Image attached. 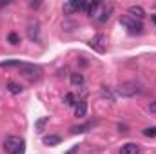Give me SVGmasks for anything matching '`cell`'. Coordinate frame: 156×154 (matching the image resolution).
<instances>
[{
    "label": "cell",
    "instance_id": "cell-1",
    "mask_svg": "<svg viewBox=\"0 0 156 154\" xmlns=\"http://www.w3.org/2000/svg\"><path fill=\"white\" fill-rule=\"evenodd\" d=\"M4 149L9 154H24L26 151V142L20 136H7L4 140Z\"/></svg>",
    "mask_w": 156,
    "mask_h": 154
},
{
    "label": "cell",
    "instance_id": "cell-2",
    "mask_svg": "<svg viewBox=\"0 0 156 154\" xmlns=\"http://www.w3.org/2000/svg\"><path fill=\"white\" fill-rule=\"evenodd\" d=\"M18 69H20L22 76L27 78L29 82H38L40 78H42V67L35 65V64H22Z\"/></svg>",
    "mask_w": 156,
    "mask_h": 154
},
{
    "label": "cell",
    "instance_id": "cell-3",
    "mask_svg": "<svg viewBox=\"0 0 156 154\" xmlns=\"http://www.w3.org/2000/svg\"><path fill=\"white\" fill-rule=\"evenodd\" d=\"M120 24H123L131 35H142L144 33V26L140 20L133 18V16H120Z\"/></svg>",
    "mask_w": 156,
    "mask_h": 154
},
{
    "label": "cell",
    "instance_id": "cell-4",
    "mask_svg": "<svg viewBox=\"0 0 156 154\" xmlns=\"http://www.w3.org/2000/svg\"><path fill=\"white\" fill-rule=\"evenodd\" d=\"M113 11H115V7H113V4H100V7H98V11L94 13V18H96V22H100V24H104V22H107V20L111 18V15H113Z\"/></svg>",
    "mask_w": 156,
    "mask_h": 154
},
{
    "label": "cell",
    "instance_id": "cell-5",
    "mask_svg": "<svg viewBox=\"0 0 156 154\" xmlns=\"http://www.w3.org/2000/svg\"><path fill=\"white\" fill-rule=\"evenodd\" d=\"M116 93L120 94V96L131 98V96H136V94L140 93V87H138L134 82H125V83H122V85L116 89Z\"/></svg>",
    "mask_w": 156,
    "mask_h": 154
},
{
    "label": "cell",
    "instance_id": "cell-6",
    "mask_svg": "<svg viewBox=\"0 0 156 154\" xmlns=\"http://www.w3.org/2000/svg\"><path fill=\"white\" fill-rule=\"evenodd\" d=\"M89 47H91L93 51L104 54V53H105V38H104V35H96V37H93V38L89 40Z\"/></svg>",
    "mask_w": 156,
    "mask_h": 154
},
{
    "label": "cell",
    "instance_id": "cell-7",
    "mask_svg": "<svg viewBox=\"0 0 156 154\" xmlns=\"http://www.w3.org/2000/svg\"><path fill=\"white\" fill-rule=\"evenodd\" d=\"M85 4L87 2H66L64 4V13L73 15V13H78V11H85Z\"/></svg>",
    "mask_w": 156,
    "mask_h": 154
},
{
    "label": "cell",
    "instance_id": "cell-8",
    "mask_svg": "<svg viewBox=\"0 0 156 154\" xmlns=\"http://www.w3.org/2000/svg\"><path fill=\"white\" fill-rule=\"evenodd\" d=\"M40 37V29H38V24L37 22H31L29 26H27V38L31 40V42H37Z\"/></svg>",
    "mask_w": 156,
    "mask_h": 154
},
{
    "label": "cell",
    "instance_id": "cell-9",
    "mask_svg": "<svg viewBox=\"0 0 156 154\" xmlns=\"http://www.w3.org/2000/svg\"><path fill=\"white\" fill-rule=\"evenodd\" d=\"M129 16H133L136 20H142V18H145V11H144L142 5H131L129 7Z\"/></svg>",
    "mask_w": 156,
    "mask_h": 154
},
{
    "label": "cell",
    "instance_id": "cell-10",
    "mask_svg": "<svg viewBox=\"0 0 156 154\" xmlns=\"http://www.w3.org/2000/svg\"><path fill=\"white\" fill-rule=\"evenodd\" d=\"M120 154H140V145L138 143H125L122 149H120Z\"/></svg>",
    "mask_w": 156,
    "mask_h": 154
},
{
    "label": "cell",
    "instance_id": "cell-11",
    "mask_svg": "<svg viewBox=\"0 0 156 154\" xmlns=\"http://www.w3.org/2000/svg\"><path fill=\"white\" fill-rule=\"evenodd\" d=\"M87 113V102L85 100H78V103L75 105V116L76 118H83Z\"/></svg>",
    "mask_w": 156,
    "mask_h": 154
},
{
    "label": "cell",
    "instance_id": "cell-12",
    "mask_svg": "<svg viewBox=\"0 0 156 154\" xmlns=\"http://www.w3.org/2000/svg\"><path fill=\"white\" fill-rule=\"evenodd\" d=\"M71 85H73V87H82V85H83V75L78 73V71L71 73Z\"/></svg>",
    "mask_w": 156,
    "mask_h": 154
},
{
    "label": "cell",
    "instance_id": "cell-13",
    "mask_svg": "<svg viewBox=\"0 0 156 154\" xmlns=\"http://www.w3.org/2000/svg\"><path fill=\"white\" fill-rule=\"evenodd\" d=\"M44 143L49 145V147H55L60 143V136H55V134H49V136H44Z\"/></svg>",
    "mask_w": 156,
    "mask_h": 154
},
{
    "label": "cell",
    "instance_id": "cell-14",
    "mask_svg": "<svg viewBox=\"0 0 156 154\" xmlns=\"http://www.w3.org/2000/svg\"><path fill=\"white\" fill-rule=\"evenodd\" d=\"M7 91L11 93V94H20L22 93V85H18L16 82H7Z\"/></svg>",
    "mask_w": 156,
    "mask_h": 154
},
{
    "label": "cell",
    "instance_id": "cell-15",
    "mask_svg": "<svg viewBox=\"0 0 156 154\" xmlns=\"http://www.w3.org/2000/svg\"><path fill=\"white\" fill-rule=\"evenodd\" d=\"M47 121H49V116H44V118H40L38 121H37V123H35V131H37V132H42V131H44V127H45V123H47Z\"/></svg>",
    "mask_w": 156,
    "mask_h": 154
},
{
    "label": "cell",
    "instance_id": "cell-16",
    "mask_svg": "<svg viewBox=\"0 0 156 154\" xmlns=\"http://www.w3.org/2000/svg\"><path fill=\"white\" fill-rule=\"evenodd\" d=\"M93 127V123L89 121V123H83V125H76V127H71V131L73 132H87L89 129Z\"/></svg>",
    "mask_w": 156,
    "mask_h": 154
},
{
    "label": "cell",
    "instance_id": "cell-17",
    "mask_svg": "<svg viewBox=\"0 0 156 154\" xmlns=\"http://www.w3.org/2000/svg\"><path fill=\"white\" fill-rule=\"evenodd\" d=\"M22 65V62H18V60H5V62H0V67L4 69V67H20Z\"/></svg>",
    "mask_w": 156,
    "mask_h": 154
},
{
    "label": "cell",
    "instance_id": "cell-18",
    "mask_svg": "<svg viewBox=\"0 0 156 154\" xmlns=\"http://www.w3.org/2000/svg\"><path fill=\"white\" fill-rule=\"evenodd\" d=\"M76 103H78L76 96H75L73 93H67V94H66V105H69V107H73V105H76Z\"/></svg>",
    "mask_w": 156,
    "mask_h": 154
},
{
    "label": "cell",
    "instance_id": "cell-19",
    "mask_svg": "<svg viewBox=\"0 0 156 154\" xmlns=\"http://www.w3.org/2000/svg\"><path fill=\"white\" fill-rule=\"evenodd\" d=\"M142 134L147 136V138H154L156 136V127H145V129L142 131Z\"/></svg>",
    "mask_w": 156,
    "mask_h": 154
},
{
    "label": "cell",
    "instance_id": "cell-20",
    "mask_svg": "<svg viewBox=\"0 0 156 154\" xmlns=\"http://www.w3.org/2000/svg\"><path fill=\"white\" fill-rule=\"evenodd\" d=\"M100 91H102V94H104V98H107L109 102H115V96L111 94V91H109V89H107L105 85H102V87H100Z\"/></svg>",
    "mask_w": 156,
    "mask_h": 154
},
{
    "label": "cell",
    "instance_id": "cell-21",
    "mask_svg": "<svg viewBox=\"0 0 156 154\" xmlns=\"http://www.w3.org/2000/svg\"><path fill=\"white\" fill-rule=\"evenodd\" d=\"M7 40H9V44H13V45L20 44V37H18L16 33H9V37H7Z\"/></svg>",
    "mask_w": 156,
    "mask_h": 154
},
{
    "label": "cell",
    "instance_id": "cell-22",
    "mask_svg": "<svg viewBox=\"0 0 156 154\" xmlns=\"http://www.w3.org/2000/svg\"><path fill=\"white\" fill-rule=\"evenodd\" d=\"M149 111H151L153 114H156V100H154V102H151V105H149Z\"/></svg>",
    "mask_w": 156,
    "mask_h": 154
},
{
    "label": "cell",
    "instance_id": "cell-23",
    "mask_svg": "<svg viewBox=\"0 0 156 154\" xmlns=\"http://www.w3.org/2000/svg\"><path fill=\"white\" fill-rule=\"evenodd\" d=\"M66 154H78V145H75V147H71V149H69V151H67Z\"/></svg>",
    "mask_w": 156,
    "mask_h": 154
},
{
    "label": "cell",
    "instance_id": "cell-24",
    "mask_svg": "<svg viewBox=\"0 0 156 154\" xmlns=\"http://www.w3.org/2000/svg\"><path fill=\"white\" fill-rule=\"evenodd\" d=\"M118 129H120V132H127V127L125 125H118Z\"/></svg>",
    "mask_w": 156,
    "mask_h": 154
},
{
    "label": "cell",
    "instance_id": "cell-25",
    "mask_svg": "<svg viewBox=\"0 0 156 154\" xmlns=\"http://www.w3.org/2000/svg\"><path fill=\"white\" fill-rule=\"evenodd\" d=\"M153 22H154V24H156V15H154V16H153Z\"/></svg>",
    "mask_w": 156,
    "mask_h": 154
},
{
    "label": "cell",
    "instance_id": "cell-26",
    "mask_svg": "<svg viewBox=\"0 0 156 154\" xmlns=\"http://www.w3.org/2000/svg\"><path fill=\"white\" fill-rule=\"evenodd\" d=\"M154 5H156V4H154Z\"/></svg>",
    "mask_w": 156,
    "mask_h": 154
}]
</instances>
